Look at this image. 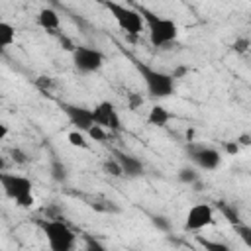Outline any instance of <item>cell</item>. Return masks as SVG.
I'll list each match as a JSON object with an SVG mask.
<instances>
[{"label": "cell", "mask_w": 251, "mask_h": 251, "mask_svg": "<svg viewBox=\"0 0 251 251\" xmlns=\"http://www.w3.org/2000/svg\"><path fill=\"white\" fill-rule=\"evenodd\" d=\"M133 8L141 14V18L147 25V31H149V41H151L153 47L169 45L178 37V25H176L175 20L163 18V16L155 14L153 10H149L147 6H141V4H133Z\"/></svg>", "instance_id": "cell-1"}, {"label": "cell", "mask_w": 251, "mask_h": 251, "mask_svg": "<svg viewBox=\"0 0 251 251\" xmlns=\"http://www.w3.org/2000/svg\"><path fill=\"white\" fill-rule=\"evenodd\" d=\"M133 67L141 75L149 96H153V98H167V96L173 94V90H175V78L169 73L157 71V69L149 67L147 63H141L137 59H133Z\"/></svg>", "instance_id": "cell-2"}, {"label": "cell", "mask_w": 251, "mask_h": 251, "mask_svg": "<svg viewBox=\"0 0 251 251\" xmlns=\"http://www.w3.org/2000/svg\"><path fill=\"white\" fill-rule=\"evenodd\" d=\"M0 184L8 198H12L20 208H31L35 204L33 186L27 176L16 173H0Z\"/></svg>", "instance_id": "cell-3"}, {"label": "cell", "mask_w": 251, "mask_h": 251, "mask_svg": "<svg viewBox=\"0 0 251 251\" xmlns=\"http://www.w3.org/2000/svg\"><path fill=\"white\" fill-rule=\"evenodd\" d=\"M102 6L112 14V18L120 25V29L126 31L129 37H137L141 33L145 22L133 6H126V4H118V2H102Z\"/></svg>", "instance_id": "cell-4"}, {"label": "cell", "mask_w": 251, "mask_h": 251, "mask_svg": "<svg viewBox=\"0 0 251 251\" xmlns=\"http://www.w3.org/2000/svg\"><path fill=\"white\" fill-rule=\"evenodd\" d=\"M43 233L47 237V243H49L51 251H75L76 233L63 220L43 222Z\"/></svg>", "instance_id": "cell-5"}, {"label": "cell", "mask_w": 251, "mask_h": 251, "mask_svg": "<svg viewBox=\"0 0 251 251\" xmlns=\"http://www.w3.org/2000/svg\"><path fill=\"white\" fill-rule=\"evenodd\" d=\"M73 65L78 73H96L104 65V53L88 45H76L73 51Z\"/></svg>", "instance_id": "cell-6"}, {"label": "cell", "mask_w": 251, "mask_h": 251, "mask_svg": "<svg viewBox=\"0 0 251 251\" xmlns=\"http://www.w3.org/2000/svg\"><path fill=\"white\" fill-rule=\"evenodd\" d=\"M212 224H214V210L210 204L198 202V204L188 208L186 218H184V229L186 231H198V229H204Z\"/></svg>", "instance_id": "cell-7"}, {"label": "cell", "mask_w": 251, "mask_h": 251, "mask_svg": "<svg viewBox=\"0 0 251 251\" xmlns=\"http://www.w3.org/2000/svg\"><path fill=\"white\" fill-rule=\"evenodd\" d=\"M61 110L65 112V116L69 118L71 126L76 127V131H82V133H88L92 129L94 124V112L90 108H84V106H76V104H61Z\"/></svg>", "instance_id": "cell-8"}, {"label": "cell", "mask_w": 251, "mask_h": 251, "mask_svg": "<svg viewBox=\"0 0 251 251\" xmlns=\"http://www.w3.org/2000/svg\"><path fill=\"white\" fill-rule=\"evenodd\" d=\"M94 124L104 127V129H110V131H120L122 129V122H120V114L116 110V106L110 102V100H104V102H98L94 108Z\"/></svg>", "instance_id": "cell-9"}, {"label": "cell", "mask_w": 251, "mask_h": 251, "mask_svg": "<svg viewBox=\"0 0 251 251\" xmlns=\"http://www.w3.org/2000/svg\"><path fill=\"white\" fill-rule=\"evenodd\" d=\"M188 157L198 169H204V171H216L222 163L220 151H216L214 147H204V145L188 147Z\"/></svg>", "instance_id": "cell-10"}, {"label": "cell", "mask_w": 251, "mask_h": 251, "mask_svg": "<svg viewBox=\"0 0 251 251\" xmlns=\"http://www.w3.org/2000/svg\"><path fill=\"white\" fill-rule=\"evenodd\" d=\"M114 159L120 163L122 173H124L126 176H129V178H137V176L143 175V163H141L137 157L127 155V153H124V151H116V153H114Z\"/></svg>", "instance_id": "cell-11"}, {"label": "cell", "mask_w": 251, "mask_h": 251, "mask_svg": "<svg viewBox=\"0 0 251 251\" xmlns=\"http://www.w3.org/2000/svg\"><path fill=\"white\" fill-rule=\"evenodd\" d=\"M37 24H39V27H43V29H47V31H53V29L59 27L61 18H59V14H57L53 8H43V10H39V14H37Z\"/></svg>", "instance_id": "cell-12"}, {"label": "cell", "mask_w": 251, "mask_h": 251, "mask_svg": "<svg viewBox=\"0 0 251 251\" xmlns=\"http://www.w3.org/2000/svg\"><path fill=\"white\" fill-rule=\"evenodd\" d=\"M169 120H171V112H169L165 106H161V104L151 106V110H149V114H147V122H149L151 126H155V127H165V126L169 124Z\"/></svg>", "instance_id": "cell-13"}, {"label": "cell", "mask_w": 251, "mask_h": 251, "mask_svg": "<svg viewBox=\"0 0 251 251\" xmlns=\"http://www.w3.org/2000/svg\"><path fill=\"white\" fill-rule=\"evenodd\" d=\"M16 41V27L8 22H0V47H10Z\"/></svg>", "instance_id": "cell-14"}, {"label": "cell", "mask_w": 251, "mask_h": 251, "mask_svg": "<svg viewBox=\"0 0 251 251\" xmlns=\"http://www.w3.org/2000/svg\"><path fill=\"white\" fill-rule=\"evenodd\" d=\"M196 241L204 247V251H231L229 245L222 243V241H214V239H208V237H196Z\"/></svg>", "instance_id": "cell-15"}, {"label": "cell", "mask_w": 251, "mask_h": 251, "mask_svg": "<svg viewBox=\"0 0 251 251\" xmlns=\"http://www.w3.org/2000/svg\"><path fill=\"white\" fill-rule=\"evenodd\" d=\"M176 178H178L182 184H196V182H198V173H196L192 167H182V169H178Z\"/></svg>", "instance_id": "cell-16"}, {"label": "cell", "mask_w": 251, "mask_h": 251, "mask_svg": "<svg viewBox=\"0 0 251 251\" xmlns=\"http://www.w3.org/2000/svg\"><path fill=\"white\" fill-rule=\"evenodd\" d=\"M233 231H235V235L243 241V245L251 249V226H247V224L241 222V224H235V226H233Z\"/></svg>", "instance_id": "cell-17"}, {"label": "cell", "mask_w": 251, "mask_h": 251, "mask_svg": "<svg viewBox=\"0 0 251 251\" xmlns=\"http://www.w3.org/2000/svg\"><path fill=\"white\" fill-rule=\"evenodd\" d=\"M51 176H53L57 182H63V180L67 178V167H65L61 161H57V159L51 161Z\"/></svg>", "instance_id": "cell-18"}, {"label": "cell", "mask_w": 251, "mask_h": 251, "mask_svg": "<svg viewBox=\"0 0 251 251\" xmlns=\"http://www.w3.org/2000/svg\"><path fill=\"white\" fill-rule=\"evenodd\" d=\"M67 139H69V143L73 145V147H80V149H86L88 147V143H86V139H84V133L82 131H71L69 135H67Z\"/></svg>", "instance_id": "cell-19"}, {"label": "cell", "mask_w": 251, "mask_h": 251, "mask_svg": "<svg viewBox=\"0 0 251 251\" xmlns=\"http://www.w3.org/2000/svg\"><path fill=\"white\" fill-rule=\"evenodd\" d=\"M84 251H108L102 241H98L92 235H84Z\"/></svg>", "instance_id": "cell-20"}, {"label": "cell", "mask_w": 251, "mask_h": 251, "mask_svg": "<svg viewBox=\"0 0 251 251\" xmlns=\"http://www.w3.org/2000/svg\"><path fill=\"white\" fill-rule=\"evenodd\" d=\"M249 47H251V41H249L247 37H237V39L231 43V51H235V53H239V55L247 53Z\"/></svg>", "instance_id": "cell-21"}, {"label": "cell", "mask_w": 251, "mask_h": 251, "mask_svg": "<svg viewBox=\"0 0 251 251\" xmlns=\"http://www.w3.org/2000/svg\"><path fill=\"white\" fill-rule=\"evenodd\" d=\"M104 171H106L108 175H112V176H122V175H124V173H122V167H120V163H118L116 159L106 161V163H104Z\"/></svg>", "instance_id": "cell-22"}, {"label": "cell", "mask_w": 251, "mask_h": 251, "mask_svg": "<svg viewBox=\"0 0 251 251\" xmlns=\"http://www.w3.org/2000/svg\"><path fill=\"white\" fill-rule=\"evenodd\" d=\"M220 208H222L224 216L227 218V222H229L231 226H235V224H241V220H239V216H237V212H235L233 208H229V206H226V204H220Z\"/></svg>", "instance_id": "cell-23"}, {"label": "cell", "mask_w": 251, "mask_h": 251, "mask_svg": "<svg viewBox=\"0 0 251 251\" xmlns=\"http://www.w3.org/2000/svg\"><path fill=\"white\" fill-rule=\"evenodd\" d=\"M88 135H90V139H94V141H104V139H106V129L100 127V126H92V129L88 131Z\"/></svg>", "instance_id": "cell-24"}, {"label": "cell", "mask_w": 251, "mask_h": 251, "mask_svg": "<svg viewBox=\"0 0 251 251\" xmlns=\"http://www.w3.org/2000/svg\"><path fill=\"white\" fill-rule=\"evenodd\" d=\"M224 147H226V153L227 155H237L239 153V143L237 141H226Z\"/></svg>", "instance_id": "cell-25"}, {"label": "cell", "mask_w": 251, "mask_h": 251, "mask_svg": "<svg viewBox=\"0 0 251 251\" xmlns=\"http://www.w3.org/2000/svg\"><path fill=\"white\" fill-rule=\"evenodd\" d=\"M12 159H14L16 163H25V161H27V159H25V153L20 151V149H12Z\"/></svg>", "instance_id": "cell-26"}, {"label": "cell", "mask_w": 251, "mask_h": 251, "mask_svg": "<svg viewBox=\"0 0 251 251\" xmlns=\"http://www.w3.org/2000/svg\"><path fill=\"white\" fill-rule=\"evenodd\" d=\"M235 141L239 143V147H241V145L249 147V145H251V133H241V135H239V137H237Z\"/></svg>", "instance_id": "cell-27"}, {"label": "cell", "mask_w": 251, "mask_h": 251, "mask_svg": "<svg viewBox=\"0 0 251 251\" xmlns=\"http://www.w3.org/2000/svg\"><path fill=\"white\" fill-rule=\"evenodd\" d=\"M186 73H188V67H176V69L171 73V76H173V78H180V76H184Z\"/></svg>", "instance_id": "cell-28"}, {"label": "cell", "mask_w": 251, "mask_h": 251, "mask_svg": "<svg viewBox=\"0 0 251 251\" xmlns=\"http://www.w3.org/2000/svg\"><path fill=\"white\" fill-rule=\"evenodd\" d=\"M153 224H155L157 227H161V229H167V227H169V224L165 222L163 216H155V218H153Z\"/></svg>", "instance_id": "cell-29"}, {"label": "cell", "mask_w": 251, "mask_h": 251, "mask_svg": "<svg viewBox=\"0 0 251 251\" xmlns=\"http://www.w3.org/2000/svg\"><path fill=\"white\" fill-rule=\"evenodd\" d=\"M6 137H8V126L2 124V126H0V141H4Z\"/></svg>", "instance_id": "cell-30"}, {"label": "cell", "mask_w": 251, "mask_h": 251, "mask_svg": "<svg viewBox=\"0 0 251 251\" xmlns=\"http://www.w3.org/2000/svg\"><path fill=\"white\" fill-rule=\"evenodd\" d=\"M141 102H143V100H141L139 96H131V108H135V106L141 104Z\"/></svg>", "instance_id": "cell-31"}]
</instances>
